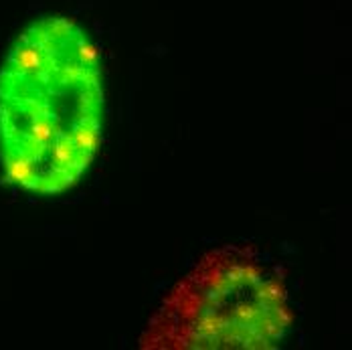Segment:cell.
I'll return each mask as SVG.
<instances>
[{
  "mask_svg": "<svg viewBox=\"0 0 352 350\" xmlns=\"http://www.w3.org/2000/svg\"><path fill=\"white\" fill-rule=\"evenodd\" d=\"M100 49L67 17H41L0 65V164L33 195H61L91 166L104 128Z\"/></svg>",
  "mask_w": 352,
  "mask_h": 350,
  "instance_id": "1",
  "label": "cell"
},
{
  "mask_svg": "<svg viewBox=\"0 0 352 350\" xmlns=\"http://www.w3.org/2000/svg\"><path fill=\"white\" fill-rule=\"evenodd\" d=\"M296 328L282 265L255 247L209 251L170 289L142 334V349H280Z\"/></svg>",
  "mask_w": 352,
  "mask_h": 350,
  "instance_id": "2",
  "label": "cell"
}]
</instances>
